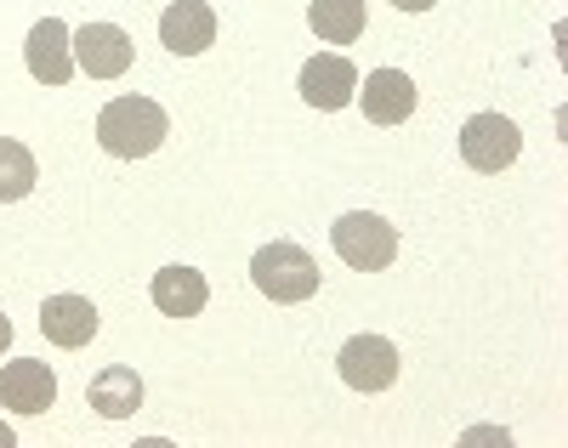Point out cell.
<instances>
[{
	"label": "cell",
	"instance_id": "obj_1",
	"mask_svg": "<svg viewBox=\"0 0 568 448\" xmlns=\"http://www.w3.org/2000/svg\"><path fill=\"white\" fill-rule=\"evenodd\" d=\"M165 136H171V120L154 96H114L98 114V142L114 160H149Z\"/></svg>",
	"mask_w": 568,
	"mask_h": 448
},
{
	"label": "cell",
	"instance_id": "obj_2",
	"mask_svg": "<svg viewBox=\"0 0 568 448\" xmlns=\"http://www.w3.org/2000/svg\"><path fill=\"white\" fill-rule=\"evenodd\" d=\"M318 262L302 251V244H262V251L251 256V284L267 295V302H307V295H318Z\"/></svg>",
	"mask_w": 568,
	"mask_h": 448
},
{
	"label": "cell",
	"instance_id": "obj_3",
	"mask_svg": "<svg viewBox=\"0 0 568 448\" xmlns=\"http://www.w3.org/2000/svg\"><path fill=\"white\" fill-rule=\"evenodd\" d=\"M329 244H336V256L358 273H382L393 267L398 256V227L382 222V216H369V211H347L336 227H329Z\"/></svg>",
	"mask_w": 568,
	"mask_h": 448
},
{
	"label": "cell",
	"instance_id": "obj_4",
	"mask_svg": "<svg viewBox=\"0 0 568 448\" xmlns=\"http://www.w3.org/2000/svg\"><path fill=\"white\" fill-rule=\"evenodd\" d=\"M517 154H524V136H517V125H511L506 114H471V120L460 125V160H466L471 171L495 176V171H506Z\"/></svg>",
	"mask_w": 568,
	"mask_h": 448
},
{
	"label": "cell",
	"instance_id": "obj_5",
	"mask_svg": "<svg viewBox=\"0 0 568 448\" xmlns=\"http://www.w3.org/2000/svg\"><path fill=\"white\" fill-rule=\"evenodd\" d=\"M336 369H342V380H347L353 391H387V386L398 380V346H393L387 335H353V340L342 346Z\"/></svg>",
	"mask_w": 568,
	"mask_h": 448
},
{
	"label": "cell",
	"instance_id": "obj_6",
	"mask_svg": "<svg viewBox=\"0 0 568 448\" xmlns=\"http://www.w3.org/2000/svg\"><path fill=\"white\" fill-rule=\"evenodd\" d=\"M23 63L40 85H69L74 80V34L63 18H40L29 29V45H23Z\"/></svg>",
	"mask_w": 568,
	"mask_h": 448
},
{
	"label": "cell",
	"instance_id": "obj_7",
	"mask_svg": "<svg viewBox=\"0 0 568 448\" xmlns=\"http://www.w3.org/2000/svg\"><path fill=\"white\" fill-rule=\"evenodd\" d=\"M58 404V375L52 364H40V358H18L0 369V409H12V415H45Z\"/></svg>",
	"mask_w": 568,
	"mask_h": 448
},
{
	"label": "cell",
	"instance_id": "obj_8",
	"mask_svg": "<svg viewBox=\"0 0 568 448\" xmlns=\"http://www.w3.org/2000/svg\"><path fill=\"white\" fill-rule=\"evenodd\" d=\"M74 69H85L91 80H120L131 69V34L120 23H85L74 34Z\"/></svg>",
	"mask_w": 568,
	"mask_h": 448
},
{
	"label": "cell",
	"instance_id": "obj_9",
	"mask_svg": "<svg viewBox=\"0 0 568 448\" xmlns=\"http://www.w3.org/2000/svg\"><path fill=\"white\" fill-rule=\"evenodd\" d=\"M160 40L176 58H200V52L216 45V12L205 7V0H171L165 18H160Z\"/></svg>",
	"mask_w": 568,
	"mask_h": 448
},
{
	"label": "cell",
	"instance_id": "obj_10",
	"mask_svg": "<svg viewBox=\"0 0 568 448\" xmlns=\"http://www.w3.org/2000/svg\"><path fill=\"white\" fill-rule=\"evenodd\" d=\"M302 96H307L313 109L336 114V109H347L353 96H358V69L347 58H336V52H318V58L302 63Z\"/></svg>",
	"mask_w": 568,
	"mask_h": 448
},
{
	"label": "cell",
	"instance_id": "obj_11",
	"mask_svg": "<svg viewBox=\"0 0 568 448\" xmlns=\"http://www.w3.org/2000/svg\"><path fill=\"white\" fill-rule=\"evenodd\" d=\"M40 335L63 346V353H80V346L98 335V307L85 295H45L40 302Z\"/></svg>",
	"mask_w": 568,
	"mask_h": 448
},
{
	"label": "cell",
	"instance_id": "obj_12",
	"mask_svg": "<svg viewBox=\"0 0 568 448\" xmlns=\"http://www.w3.org/2000/svg\"><path fill=\"white\" fill-rule=\"evenodd\" d=\"M358 103H364V120H375V125H404L415 114V80L404 69H375V74H364Z\"/></svg>",
	"mask_w": 568,
	"mask_h": 448
},
{
	"label": "cell",
	"instance_id": "obj_13",
	"mask_svg": "<svg viewBox=\"0 0 568 448\" xmlns=\"http://www.w3.org/2000/svg\"><path fill=\"white\" fill-rule=\"evenodd\" d=\"M149 295H154V307H160L165 318H200L205 302H211V284H205V273H194V267H160Z\"/></svg>",
	"mask_w": 568,
	"mask_h": 448
},
{
	"label": "cell",
	"instance_id": "obj_14",
	"mask_svg": "<svg viewBox=\"0 0 568 448\" xmlns=\"http://www.w3.org/2000/svg\"><path fill=\"white\" fill-rule=\"evenodd\" d=\"M85 404L98 409L103 420H125V415H136V409H142V375L125 369V364H109L103 375H91Z\"/></svg>",
	"mask_w": 568,
	"mask_h": 448
},
{
	"label": "cell",
	"instance_id": "obj_15",
	"mask_svg": "<svg viewBox=\"0 0 568 448\" xmlns=\"http://www.w3.org/2000/svg\"><path fill=\"white\" fill-rule=\"evenodd\" d=\"M307 23H313V34H318L324 45H353L369 18H364V0H313Z\"/></svg>",
	"mask_w": 568,
	"mask_h": 448
},
{
	"label": "cell",
	"instance_id": "obj_16",
	"mask_svg": "<svg viewBox=\"0 0 568 448\" xmlns=\"http://www.w3.org/2000/svg\"><path fill=\"white\" fill-rule=\"evenodd\" d=\"M34 182H40L34 154H29L18 136H0V198H7V205H18V198L34 193Z\"/></svg>",
	"mask_w": 568,
	"mask_h": 448
},
{
	"label": "cell",
	"instance_id": "obj_17",
	"mask_svg": "<svg viewBox=\"0 0 568 448\" xmlns=\"http://www.w3.org/2000/svg\"><path fill=\"white\" fill-rule=\"evenodd\" d=\"M393 7H398V12H433L438 0H393Z\"/></svg>",
	"mask_w": 568,
	"mask_h": 448
},
{
	"label": "cell",
	"instance_id": "obj_18",
	"mask_svg": "<svg viewBox=\"0 0 568 448\" xmlns=\"http://www.w3.org/2000/svg\"><path fill=\"white\" fill-rule=\"evenodd\" d=\"M12 346V324H7V313H0V353Z\"/></svg>",
	"mask_w": 568,
	"mask_h": 448
},
{
	"label": "cell",
	"instance_id": "obj_19",
	"mask_svg": "<svg viewBox=\"0 0 568 448\" xmlns=\"http://www.w3.org/2000/svg\"><path fill=\"white\" fill-rule=\"evenodd\" d=\"M18 437H12V426H0V448H12Z\"/></svg>",
	"mask_w": 568,
	"mask_h": 448
}]
</instances>
